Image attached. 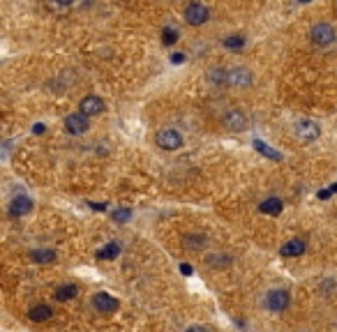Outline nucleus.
I'll use <instances>...</instances> for the list:
<instances>
[{"label":"nucleus","instance_id":"4be33fe9","mask_svg":"<svg viewBox=\"0 0 337 332\" xmlns=\"http://www.w3.org/2000/svg\"><path fill=\"white\" fill-rule=\"evenodd\" d=\"M185 332H208V330L203 328V325H192V328H187Z\"/></svg>","mask_w":337,"mask_h":332},{"label":"nucleus","instance_id":"9b49d317","mask_svg":"<svg viewBox=\"0 0 337 332\" xmlns=\"http://www.w3.org/2000/svg\"><path fill=\"white\" fill-rule=\"evenodd\" d=\"M32 210V201L28 196H16L9 205V215L12 217H21V215H28Z\"/></svg>","mask_w":337,"mask_h":332},{"label":"nucleus","instance_id":"7ed1b4c3","mask_svg":"<svg viewBox=\"0 0 337 332\" xmlns=\"http://www.w3.org/2000/svg\"><path fill=\"white\" fill-rule=\"evenodd\" d=\"M319 134H321V129H319V125H316L314 120H300L298 125H296V136H298L303 143H312V141H316Z\"/></svg>","mask_w":337,"mask_h":332},{"label":"nucleus","instance_id":"0eeeda50","mask_svg":"<svg viewBox=\"0 0 337 332\" xmlns=\"http://www.w3.org/2000/svg\"><path fill=\"white\" fill-rule=\"evenodd\" d=\"M79 113H84V115H100L104 113V102H102L97 95H88V97L81 99V104H79Z\"/></svg>","mask_w":337,"mask_h":332},{"label":"nucleus","instance_id":"4468645a","mask_svg":"<svg viewBox=\"0 0 337 332\" xmlns=\"http://www.w3.org/2000/svg\"><path fill=\"white\" fill-rule=\"evenodd\" d=\"M118 254H120V245L118 242H109L107 247H102L97 251V258L100 261H113V258H118Z\"/></svg>","mask_w":337,"mask_h":332},{"label":"nucleus","instance_id":"393cba45","mask_svg":"<svg viewBox=\"0 0 337 332\" xmlns=\"http://www.w3.org/2000/svg\"><path fill=\"white\" fill-rule=\"evenodd\" d=\"M330 194H333V192H330V189H323V192H319V196H321V198H328Z\"/></svg>","mask_w":337,"mask_h":332},{"label":"nucleus","instance_id":"a878e982","mask_svg":"<svg viewBox=\"0 0 337 332\" xmlns=\"http://www.w3.org/2000/svg\"><path fill=\"white\" fill-rule=\"evenodd\" d=\"M32 132H35V134H42V132H44V125H35V129H32Z\"/></svg>","mask_w":337,"mask_h":332},{"label":"nucleus","instance_id":"39448f33","mask_svg":"<svg viewBox=\"0 0 337 332\" xmlns=\"http://www.w3.org/2000/svg\"><path fill=\"white\" fill-rule=\"evenodd\" d=\"M88 127H90V122H88V115L84 113H72L65 118V129H67L69 134L81 136L88 132Z\"/></svg>","mask_w":337,"mask_h":332},{"label":"nucleus","instance_id":"b1692460","mask_svg":"<svg viewBox=\"0 0 337 332\" xmlns=\"http://www.w3.org/2000/svg\"><path fill=\"white\" fill-rule=\"evenodd\" d=\"M183 60H185L183 53H173V62H176V65H178V62H183Z\"/></svg>","mask_w":337,"mask_h":332},{"label":"nucleus","instance_id":"6e6552de","mask_svg":"<svg viewBox=\"0 0 337 332\" xmlns=\"http://www.w3.org/2000/svg\"><path fill=\"white\" fill-rule=\"evenodd\" d=\"M335 39V28L330 26V23H316L314 28H312V42L314 44H330Z\"/></svg>","mask_w":337,"mask_h":332},{"label":"nucleus","instance_id":"f8f14e48","mask_svg":"<svg viewBox=\"0 0 337 332\" xmlns=\"http://www.w3.org/2000/svg\"><path fill=\"white\" fill-rule=\"evenodd\" d=\"M252 81V76L247 69H231L229 72V85H247V83Z\"/></svg>","mask_w":337,"mask_h":332},{"label":"nucleus","instance_id":"20e7f679","mask_svg":"<svg viewBox=\"0 0 337 332\" xmlns=\"http://www.w3.org/2000/svg\"><path fill=\"white\" fill-rule=\"evenodd\" d=\"M289 302H291V295H289V291H270L268 298H266V304H268L270 311H275V314H280V311H284L286 307H289Z\"/></svg>","mask_w":337,"mask_h":332},{"label":"nucleus","instance_id":"6ab92c4d","mask_svg":"<svg viewBox=\"0 0 337 332\" xmlns=\"http://www.w3.org/2000/svg\"><path fill=\"white\" fill-rule=\"evenodd\" d=\"M254 148H256V150H259L261 155H266V157H270V159H277V162L282 159V155H280V152L270 150V145H268V143H263V141H259V138L254 141Z\"/></svg>","mask_w":337,"mask_h":332},{"label":"nucleus","instance_id":"412c9836","mask_svg":"<svg viewBox=\"0 0 337 332\" xmlns=\"http://www.w3.org/2000/svg\"><path fill=\"white\" fill-rule=\"evenodd\" d=\"M130 217H132V210H127V208H123V210H113V221H118V224L130 221Z\"/></svg>","mask_w":337,"mask_h":332},{"label":"nucleus","instance_id":"dca6fc26","mask_svg":"<svg viewBox=\"0 0 337 332\" xmlns=\"http://www.w3.org/2000/svg\"><path fill=\"white\" fill-rule=\"evenodd\" d=\"M282 208H284V203L280 198H266V201L261 203V212H263V215H280Z\"/></svg>","mask_w":337,"mask_h":332},{"label":"nucleus","instance_id":"a211bd4d","mask_svg":"<svg viewBox=\"0 0 337 332\" xmlns=\"http://www.w3.org/2000/svg\"><path fill=\"white\" fill-rule=\"evenodd\" d=\"M30 256L35 263H49V261L56 258V251H51V249H39V251H32Z\"/></svg>","mask_w":337,"mask_h":332},{"label":"nucleus","instance_id":"f03ea898","mask_svg":"<svg viewBox=\"0 0 337 332\" xmlns=\"http://www.w3.org/2000/svg\"><path fill=\"white\" fill-rule=\"evenodd\" d=\"M208 16H210V12H208V7L206 5H201V2H192V5L185 7V21L190 23V26H201V23H206Z\"/></svg>","mask_w":337,"mask_h":332},{"label":"nucleus","instance_id":"aec40b11","mask_svg":"<svg viewBox=\"0 0 337 332\" xmlns=\"http://www.w3.org/2000/svg\"><path fill=\"white\" fill-rule=\"evenodd\" d=\"M162 42H164L167 46L176 44V42H178V32L173 30V28H164V32H162Z\"/></svg>","mask_w":337,"mask_h":332},{"label":"nucleus","instance_id":"ddd939ff","mask_svg":"<svg viewBox=\"0 0 337 332\" xmlns=\"http://www.w3.org/2000/svg\"><path fill=\"white\" fill-rule=\"evenodd\" d=\"M51 307L49 304H37V307H32L30 311H28V316H30V321H37V323H42V321H49L51 318Z\"/></svg>","mask_w":337,"mask_h":332},{"label":"nucleus","instance_id":"9d476101","mask_svg":"<svg viewBox=\"0 0 337 332\" xmlns=\"http://www.w3.org/2000/svg\"><path fill=\"white\" fill-rule=\"evenodd\" d=\"M305 249H307L305 240L293 238V240H289L282 249H280V254H282V256H289V258H296V256H300V254H305Z\"/></svg>","mask_w":337,"mask_h":332},{"label":"nucleus","instance_id":"5701e85b","mask_svg":"<svg viewBox=\"0 0 337 332\" xmlns=\"http://www.w3.org/2000/svg\"><path fill=\"white\" fill-rule=\"evenodd\" d=\"M180 272H183V275H192V265L183 263V265H180Z\"/></svg>","mask_w":337,"mask_h":332},{"label":"nucleus","instance_id":"f3484780","mask_svg":"<svg viewBox=\"0 0 337 332\" xmlns=\"http://www.w3.org/2000/svg\"><path fill=\"white\" fill-rule=\"evenodd\" d=\"M224 46L231 49V51H240V49L245 46V37H243V35H229V37L224 39Z\"/></svg>","mask_w":337,"mask_h":332},{"label":"nucleus","instance_id":"2eb2a0df","mask_svg":"<svg viewBox=\"0 0 337 332\" xmlns=\"http://www.w3.org/2000/svg\"><path fill=\"white\" fill-rule=\"evenodd\" d=\"M77 293H79L77 284H65V286L56 288V300H60V302L72 300V298H77Z\"/></svg>","mask_w":337,"mask_h":332},{"label":"nucleus","instance_id":"423d86ee","mask_svg":"<svg viewBox=\"0 0 337 332\" xmlns=\"http://www.w3.org/2000/svg\"><path fill=\"white\" fill-rule=\"evenodd\" d=\"M92 307L100 311V314H113V311H118L120 302L115 300L113 295H109V293H95V298H92Z\"/></svg>","mask_w":337,"mask_h":332},{"label":"nucleus","instance_id":"1a4fd4ad","mask_svg":"<svg viewBox=\"0 0 337 332\" xmlns=\"http://www.w3.org/2000/svg\"><path fill=\"white\" fill-rule=\"evenodd\" d=\"M224 125L231 129V132H243L247 127V115L238 109H231L229 113L224 115Z\"/></svg>","mask_w":337,"mask_h":332},{"label":"nucleus","instance_id":"f257e3e1","mask_svg":"<svg viewBox=\"0 0 337 332\" xmlns=\"http://www.w3.org/2000/svg\"><path fill=\"white\" fill-rule=\"evenodd\" d=\"M155 143H157V148H162V150L173 152V150H178V148H183V136H180L178 129L164 127L155 134Z\"/></svg>","mask_w":337,"mask_h":332},{"label":"nucleus","instance_id":"bb28decb","mask_svg":"<svg viewBox=\"0 0 337 332\" xmlns=\"http://www.w3.org/2000/svg\"><path fill=\"white\" fill-rule=\"evenodd\" d=\"M330 192H337V182H335V185H333V187H330Z\"/></svg>","mask_w":337,"mask_h":332}]
</instances>
